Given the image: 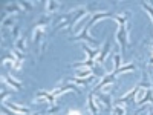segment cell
I'll list each match as a JSON object with an SVG mask.
<instances>
[{"mask_svg": "<svg viewBox=\"0 0 153 115\" xmlns=\"http://www.w3.org/2000/svg\"><path fill=\"white\" fill-rule=\"evenodd\" d=\"M113 72H117L120 68H121V55L120 54H115V57H113Z\"/></svg>", "mask_w": 153, "mask_h": 115, "instance_id": "25", "label": "cell"}, {"mask_svg": "<svg viewBox=\"0 0 153 115\" xmlns=\"http://www.w3.org/2000/svg\"><path fill=\"white\" fill-rule=\"evenodd\" d=\"M20 11H22L20 3H9V5L5 6V14H9V16L17 14V12H20Z\"/></svg>", "mask_w": 153, "mask_h": 115, "instance_id": "19", "label": "cell"}, {"mask_svg": "<svg viewBox=\"0 0 153 115\" xmlns=\"http://www.w3.org/2000/svg\"><path fill=\"white\" fill-rule=\"evenodd\" d=\"M3 106L5 108H8V109H11V111H14V112H17V114H29L31 111L28 109V108H23V106H19V105H14V103H6V101H3Z\"/></svg>", "mask_w": 153, "mask_h": 115, "instance_id": "12", "label": "cell"}, {"mask_svg": "<svg viewBox=\"0 0 153 115\" xmlns=\"http://www.w3.org/2000/svg\"><path fill=\"white\" fill-rule=\"evenodd\" d=\"M11 54L14 55L17 60H20V61H23V60H25V54H23V52H20V51H17V49H14Z\"/></svg>", "mask_w": 153, "mask_h": 115, "instance_id": "29", "label": "cell"}, {"mask_svg": "<svg viewBox=\"0 0 153 115\" xmlns=\"http://www.w3.org/2000/svg\"><path fill=\"white\" fill-rule=\"evenodd\" d=\"M14 49H17V51H26V37L25 35H22L19 40H16V43H14Z\"/></svg>", "mask_w": 153, "mask_h": 115, "instance_id": "20", "label": "cell"}, {"mask_svg": "<svg viewBox=\"0 0 153 115\" xmlns=\"http://www.w3.org/2000/svg\"><path fill=\"white\" fill-rule=\"evenodd\" d=\"M32 32H34V45L40 48L42 43L46 42V38H45V35H46V28H35V29H32Z\"/></svg>", "mask_w": 153, "mask_h": 115, "instance_id": "7", "label": "cell"}, {"mask_svg": "<svg viewBox=\"0 0 153 115\" xmlns=\"http://www.w3.org/2000/svg\"><path fill=\"white\" fill-rule=\"evenodd\" d=\"M20 6H22V9H23L25 12H29V11L34 8V5L29 3V2H20Z\"/></svg>", "mask_w": 153, "mask_h": 115, "instance_id": "27", "label": "cell"}, {"mask_svg": "<svg viewBox=\"0 0 153 115\" xmlns=\"http://www.w3.org/2000/svg\"><path fill=\"white\" fill-rule=\"evenodd\" d=\"M94 92L92 94H89V97H87V109H89V112H91V115H100L98 114V106L95 105V100H94Z\"/></svg>", "mask_w": 153, "mask_h": 115, "instance_id": "13", "label": "cell"}, {"mask_svg": "<svg viewBox=\"0 0 153 115\" xmlns=\"http://www.w3.org/2000/svg\"><path fill=\"white\" fill-rule=\"evenodd\" d=\"M115 81H117V74L112 72V74H107V75H103V78H101V81L95 86V92H100L101 87H104L107 84H113Z\"/></svg>", "mask_w": 153, "mask_h": 115, "instance_id": "5", "label": "cell"}, {"mask_svg": "<svg viewBox=\"0 0 153 115\" xmlns=\"http://www.w3.org/2000/svg\"><path fill=\"white\" fill-rule=\"evenodd\" d=\"M81 48H83V51H84L86 55H87V60H97V57L100 54V49H92L87 43H83Z\"/></svg>", "mask_w": 153, "mask_h": 115, "instance_id": "10", "label": "cell"}, {"mask_svg": "<svg viewBox=\"0 0 153 115\" xmlns=\"http://www.w3.org/2000/svg\"><path fill=\"white\" fill-rule=\"evenodd\" d=\"M32 115H43V112H42V111H38V112H34Z\"/></svg>", "mask_w": 153, "mask_h": 115, "instance_id": "34", "label": "cell"}, {"mask_svg": "<svg viewBox=\"0 0 153 115\" xmlns=\"http://www.w3.org/2000/svg\"><path fill=\"white\" fill-rule=\"evenodd\" d=\"M94 78V75L92 77H89V78H80V77H72V78H69V83H74L76 86H89V83H91V80Z\"/></svg>", "mask_w": 153, "mask_h": 115, "instance_id": "16", "label": "cell"}, {"mask_svg": "<svg viewBox=\"0 0 153 115\" xmlns=\"http://www.w3.org/2000/svg\"><path fill=\"white\" fill-rule=\"evenodd\" d=\"M2 78H3V83L9 84V87H14L16 91H20V89L23 87V84H22L20 81H17V80H16L14 77L11 75V74H8V75H3Z\"/></svg>", "mask_w": 153, "mask_h": 115, "instance_id": "9", "label": "cell"}, {"mask_svg": "<svg viewBox=\"0 0 153 115\" xmlns=\"http://www.w3.org/2000/svg\"><path fill=\"white\" fill-rule=\"evenodd\" d=\"M95 95L100 98V101L103 103L107 109H110L112 106V100H110V94H106V92H95Z\"/></svg>", "mask_w": 153, "mask_h": 115, "instance_id": "14", "label": "cell"}, {"mask_svg": "<svg viewBox=\"0 0 153 115\" xmlns=\"http://www.w3.org/2000/svg\"><path fill=\"white\" fill-rule=\"evenodd\" d=\"M115 14H112V12H106V11H100V12H94L92 14V17H91V20H89V26H92L94 23H97L98 20H103V19H112Z\"/></svg>", "mask_w": 153, "mask_h": 115, "instance_id": "8", "label": "cell"}, {"mask_svg": "<svg viewBox=\"0 0 153 115\" xmlns=\"http://www.w3.org/2000/svg\"><path fill=\"white\" fill-rule=\"evenodd\" d=\"M35 101H46V103H49L51 106L55 105V97L52 95V92H46V91H38L35 94Z\"/></svg>", "mask_w": 153, "mask_h": 115, "instance_id": "6", "label": "cell"}, {"mask_svg": "<svg viewBox=\"0 0 153 115\" xmlns=\"http://www.w3.org/2000/svg\"><path fill=\"white\" fill-rule=\"evenodd\" d=\"M109 49H110V43L109 42H106L104 45H103V49H100V54H98V57H97V65H101L104 60H106V57H107V54H109Z\"/></svg>", "mask_w": 153, "mask_h": 115, "instance_id": "11", "label": "cell"}, {"mask_svg": "<svg viewBox=\"0 0 153 115\" xmlns=\"http://www.w3.org/2000/svg\"><path fill=\"white\" fill-rule=\"evenodd\" d=\"M136 69V65H133V63H129V65H124L121 66L115 74H124V72H129V71H135Z\"/></svg>", "mask_w": 153, "mask_h": 115, "instance_id": "23", "label": "cell"}, {"mask_svg": "<svg viewBox=\"0 0 153 115\" xmlns=\"http://www.w3.org/2000/svg\"><path fill=\"white\" fill-rule=\"evenodd\" d=\"M139 91H141V84L135 86L132 91H129L124 97H121V98L118 100V105H126V103H130V101H136V97H138Z\"/></svg>", "mask_w": 153, "mask_h": 115, "instance_id": "3", "label": "cell"}, {"mask_svg": "<svg viewBox=\"0 0 153 115\" xmlns=\"http://www.w3.org/2000/svg\"><path fill=\"white\" fill-rule=\"evenodd\" d=\"M2 115H6V114H3V112H2Z\"/></svg>", "mask_w": 153, "mask_h": 115, "instance_id": "37", "label": "cell"}, {"mask_svg": "<svg viewBox=\"0 0 153 115\" xmlns=\"http://www.w3.org/2000/svg\"><path fill=\"white\" fill-rule=\"evenodd\" d=\"M12 37H14L16 40H19V38H20V29H19V26L12 28Z\"/></svg>", "mask_w": 153, "mask_h": 115, "instance_id": "31", "label": "cell"}, {"mask_svg": "<svg viewBox=\"0 0 153 115\" xmlns=\"http://www.w3.org/2000/svg\"><path fill=\"white\" fill-rule=\"evenodd\" d=\"M60 3H57V2H51V0H49V2H46L45 3V9H46V14L49 16V14H54V12H57L58 9H60Z\"/></svg>", "mask_w": 153, "mask_h": 115, "instance_id": "18", "label": "cell"}, {"mask_svg": "<svg viewBox=\"0 0 153 115\" xmlns=\"http://www.w3.org/2000/svg\"><path fill=\"white\" fill-rule=\"evenodd\" d=\"M60 111V105H54V106H51L48 111H46V114L48 115H54V114H57Z\"/></svg>", "mask_w": 153, "mask_h": 115, "instance_id": "28", "label": "cell"}, {"mask_svg": "<svg viewBox=\"0 0 153 115\" xmlns=\"http://www.w3.org/2000/svg\"><path fill=\"white\" fill-rule=\"evenodd\" d=\"M68 115H83L80 111H76V109H71L69 112H68Z\"/></svg>", "mask_w": 153, "mask_h": 115, "instance_id": "32", "label": "cell"}, {"mask_svg": "<svg viewBox=\"0 0 153 115\" xmlns=\"http://www.w3.org/2000/svg\"><path fill=\"white\" fill-rule=\"evenodd\" d=\"M152 45H153V38H152Z\"/></svg>", "mask_w": 153, "mask_h": 115, "instance_id": "36", "label": "cell"}, {"mask_svg": "<svg viewBox=\"0 0 153 115\" xmlns=\"http://www.w3.org/2000/svg\"><path fill=\"white\" fill-rule=\"evenodd\" d=\"M89 28H91V26H89V25H86V26L78 32V34H76V35H74L72 38H71V42H78V40H84V42H87L89 45H92V46H97V40H95V38L91 35V34H89Z\"/></svg>", "mask_w": 153, "mask_h": 115, "instance_id": "2", "label": "cell"}, {"mask_svg": "<svg viewBox=\"0 0 153 115\" xmlns=\"http://www.w3.org/2000/svg\"><path fill=\"white\" fill-rule=\"evenodd\" d=\"M112 115H126V106L117 103L112 108Z\"/></svg>", "mask_w": 153, "mask_h": 115, "instance_id": "22", "label": "cell"}, {"mask_svg": "<svg viewBox=\"0 0 153 115\" xmlns=\"http://www.w3.org/2000/svg\"><path fill=\"white\" fill-rule=\"evenodd\" d=\"M8 95H11V92H8V91H5V89H3V92H2V100L5 101V98H6Z\"/></svg>", "mask_w": 153, "mask_h": 115, "instance_id": "33", "label": "cell"}, {"mask_svg": "<svg viewBox=\"0 0 153 115\" xmlns=\"http://www.w3.org/2000/svg\"><path fill=\"white\" fill-rule=\"evenodd\" d=\"M92 69H78L75 72L74 77H80V78H89V77H92Z\"/></svg>", "mask_w": 153, "mask_h": 115, "instance_id": "21", "label": "cell"}, {"mask_svg": "<svg viewBox=\"0 0 153 115\" xmlns=\"http://www.w3.org/2000/svg\"><path fill=\"white\" fill-rule=\"evenodd\" d=\"M152 89H153V86H152Z\"/></svg>", "mask_w": 153, "mask_h": 115, "instance_id": "38", "label": "cell"}, {"mask_svg": "<svg viewBox=\"0 0 153 115\" xmlns=\"http://www.w3.org/2000/svg\"><path fill=\"white\" fill-rule=\"evenodd\" d=\"M141 6H143V8H144V9H146V11L149 12V16H150V19L153 20V5H152V3H143Z\"/></svg>", "mask_w": 153, "mask_h": 115, "instance_id": "26", "label": "cell"}, {"mask_svg": "<svg viewBox=\"0 0 153 115\" xmlns=\"http://www.w3.org/2000/svg\"><path fill=\"white\" fill-rule=\"evenodd\" d=\"M149 115H153V108H150V109H149Z\"/></svg>", "mask_w": 153, "mask_h": 115, "instance_id": "35", "label": "cell"}, {"mask_svg": "<svg viewBox=\"0 0 153 115\" xmlns=\"http://www.w3.org/2000/svg\"><path fill=\"white\" fill-rule=\"evenodd\" d=\"M51 20H52V19H51V16H48V14L42 16L40 19L34 23V29H35V28H46L48 25L51 23Z\"/></svg>", "mask_w": 153, "mask_h": 115, "instance_id": "17", "label": "cell"}, {"mask_svg": "<svg viewBox=\"0 0 153 115\" xmlns=\"http://www.w3.org/2000/svg\"><path fill=\"white\" fill-rule=\"evenodd\" d=\"M136 103H138L139 106H144L146 103H152V105H153V89H152V87L147 89L146 94H144V97L139 100V101H136Z\"/></svg>", "mask_w": 153, "mask_h": 115, "instance_id": "15", "label": "cell"}, {"mask_svg": "<svg viewBox=\"0 0 153 115\" xmlns=\"http://www.w3.org/2000/svg\"><path fill=\"white\" fill-rule=\"evenodd\" d=\"M117 42L120 43L121 49H127V42H129V29H127V23L118 25V31H117Z\"/></svg>", "mask_w": 153, "mask_h": 115, "instance_id": "1", "label": "cell"}, {"mask_svg": "<svg viewBox=\"0 0 153 115\" xmlns=\"http://www.w3.org/2000/svg\"><path fill=\"white\" fill-rule=\"evenodd\" d=\"M12 25H14V17L12 16H5L3 17V20H2V26L3 28H8V26H12Z\"/></svg>", "mask_w": 153, "mask_h": 115, "instance_id": "24", "label": "cell"}, {"mask_svg": "<svg viewBox=\"0 0 153 115\" xmlns=\"http://www.w3.org/2000/svg\"><path fill=\"white\" fill-rule=\"evenodd\" d=\"M68 91H74L75 94H80V89H78V86H76V84H74V83H66V84H63V86L54 89L52 95L57 98V97H60L61 94H65V92H68Z\"/></svg>", "mask_w": 153, "mask_h": 115, "instance_id": "4", "label": "cell"}, {"mask_svg": "<svg viewBox=\"0 0 153 115\" xmlns=\"http://www.w3.org/2000/svg\"><path fill=\"white\" fill-rule=\"evenodd\" d=\"M3 114H6V115H26V114H17V112H14V111H11V109H8V108H5L3 106Z\"/></svg>", "mask_w": 153, "mask_h": 115, "instance_id": "30", "label": "cell"}]
</instances>
